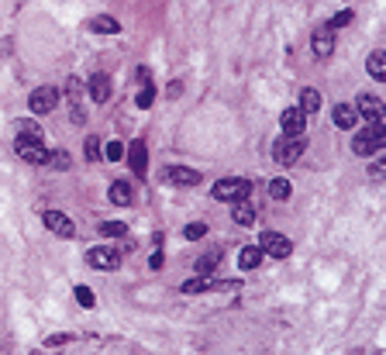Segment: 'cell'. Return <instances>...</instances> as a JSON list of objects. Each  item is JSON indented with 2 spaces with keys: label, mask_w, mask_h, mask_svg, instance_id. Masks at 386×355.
<instances>
[{
  "label": "cell",
  "mask_w": 386,
  "mask_h": 355,
  "mask_svg": "<svg viewBox=\"0 0 386 355\" xmlns=\"http://www.w3.org/2000/svg\"><path fill=\"white\" fill-rule=\"evenodd\" d=\"M386 145V128L383 124H366L355 138H352V152L355 156H376Z\"/></svg>",
  "instance_id": "6da1fadb"
},
{
  "label": "cell",
  "mask_w": 386,
  "mask_h": 355,
  "mask_svg": "<svg viewBox=\"0 0 386 355\" xmlns=\"http://www.w3.org/2000/svg\"><path fill=\"white\" fill-rule=\"evenodd\" d=\"M303 149H307V138H303V135H283V138L273 145V159H276L280 166H294V162L303 156Z\"/></svg>",
  "instance_id": "7a4b0ae2"
},
{
  "label": "cell",
  "mask_w": 386,
  "mask_h": 355,
  "mask_svg": "<svg viewBox=\"0 0 386 355\" xmlns=\"http://www.w3.org/2000/svg\"><path fill=\"white\" fill-rule=\"evenodd\" d=\"M214 200H231V203H238V200H249L252 194V180H242V176H231V180H221L214 183Z\"/></svg>",
  "instance_id": "3957f363"
},
{
  "label": "cell",
  "mask_w": 386,
  "mask_h": 355,
  "mask_svg": "<svg viewBox=\"0 0 386 355\" xmlns=\"http://www.w3.org/2000/svg\"><path fill=\"white\" fill-rule=\"evenodd\" d=\"M14 149H18V156L25 162H48V149L42 145V138H35V135H18Z\"/></svg>",
  "instance_id": "277c9868"
},
{
  "label": "cell",
  "mask_w": 386,
  "mask_h": 355,
  "mask_svg": "<svg viewBox=\"0 0 386 355\" xmlns=\"http://www.w3.org/2000/svg\"><path fill=\"white\" fill-rule=\"evenodd\" d=\"M259 248H262V255H273V259H287V255L294 252L290 238L280 235V232H262V241H259Z\"/></svg>",
  "instance_id": "5b68a950"
},
{
  "label": "cell",
  "mask_w": 386,
  "mask_h": 355,
  "mask_svg": "<svg viewBox=\"0 0 386 355\" xmlns=\"http://www.w3.org/2000/svg\"><path fill=\"white\" fill-rule=\"evenodd\" d=\"M86 262H90L93 269H100V273H111V269H118V266H121V255H118L114 248L97 245V248H90V252H86Z\"/></svg>",
  "instance_id": "8992f818"
},
{
  "label": "cell",
  "mask_w": 386,
  "mask_h": 355,
  "mask_svg": "<svg viewBox=\"0 0 386 355\" xmlns=\"http://www.w3.org/2000/svg\"><path fill=\"white\" fill-rule=\"evenodd\" d=\"M55 104H59V90H55V86H39V90L32 93V111H35V114L55 111Z\"/></svg>",
  "instance_id": "52a82bcc"
},
{
  "label": "cell",
  "mask_w": 386,
  "mask_h": 355,
  "mask_svg": "<svg viewBox=\"0 0 386 355\" xmlns=\"http://www.w3.org/2000/svg\"><path fill=\"white\" fill-rule=\"evenodd\" d=\"M359 114L369 121V124H383V104H380V97L359 93Z\"/></svg>",
  "instance_id": "ba28073f"
},
{
  "label": "cell",
  "mask_w": 386,
  "mask_h": 355,
  "mask_svg": "<svg viewBox=\"0 0 386 355\" xmlns=\"http://www.w3.org/2000/svg\"><path fill=\"white\" fill-rule=\"evenodd\" d=\"M45 228H48V232H55V235H62V238L76 235L73 221H69L66 214H59V210H45Z\"/></svg>",
  "instance_id": "9c48e42d"
},
{
  "label": "cell",
  "mask_w": 386,
  "mask_h": 355,
  "mask_svg": "<svg viewBox=\"0 0 386 355\" xmlns=\"http://www.w3.org/2000/svg\"><path fill=\"white\" fill-rule=\"evenodd\" d=\"M163 176H166L170 183H176V187H197V183H200V173H193V169H183V166H170Z\"/></svg>",
  "instance_id": "30bf717a"
},
{
  "label": "cell",
  "mask_w": 386,
  "mask_h": 355,
  "mask_svg": "<svg viewBox=\"0 0 386 355\" xmlns=\"http://www.w3.org/2000/svg\"><path fill=\"white\" fill-rule=\"evenodd\" d=\"M331 48H335V32L324 25V28H317V32H314V55H317V59H328V55H331Z\"/></svg>",
  "instance_id": "8fae6325"
},
{
  "label": "cell",
  "mask_w": 386,
  "mask_h": 355,
  "mask_svg": "<svg viewBox=\"0 0 386 355\" xmlns=\"http://www.w3.org/2000/svg\"><path fill=\"white\" fill-rule=\"evenodd\" d=\"M128 162H131V169H135L138 176H145V169H149V152H145V142H131V145H128Z\"/></svg>",
  "instance_id": "7c38bea8"
},
{
  "label": "cell",
  "mask_w": 386,
  "mask_h": 355,
  "mask_svg": "<svg viewBox=\"0 0 386 355\" xmlns=\"http://www.w3.org/2000/svg\"><path fill=\"white\" fill-rule=\"evenodd\" d=\"M90 97H93L97 104H104V100L111 97V76H107V73H93V76H90Z\"/></svg>",
  "instance_id": "4fadbf2b"
},
{
  "label": "cell",
  "mask_w": 386,
  "mask_h": 355,
  "mask_svg": "<svg viewBox=\"0 0 386 355\" xmlns=\"http://www.w3.org/2000/svg\"><path fill=\"white\" fill-rule=\"evenodd\" d=\"M283 135H303V111L301 107L283 111Z\"/></svg>",
  "instance_id": "5bb4252c"
},
{
  "label": "cell",
  "mask_w": 386,
  "mask_h": 355,
  "mask_svg": "<svg viewBox=\"0 0 386 355\" xmlns=\"http://www.w3.org/2000/svg\"><path fill=\"white\" fill-rule=\"evenodd\" d=\"M131 197H135V194H131V183H128V180H114V183H111V200H114L118 207H128Z\"/></svg>",
  "instance_id": "9a60e30c"
},
{
  "label": "cell",
  "mask_w": 386,
  "mask_h": 355,
  "mask_svg": "<svg viewBox=\"0 0 386 355\" xmlns=\"http://www.w3.org/2000/svg\"><path fill=\"white\" fill-rule=\"evenodd\" d=\"M238 266H242V269H259V266H262V248H259V245L242 248V252H238Z\"/></svg>",
  "instance_id": "2e32d148"
},
{
  "label": "cell",
  "mask_w": 386,
  "mask_h": 355,
  "mask_svg": "<svg viewBox=\"0 0 386 355\" xmlns=\"http://www.w3.org/2000/svg\"><path fill=\"white\" fill-rule=\"evenodd\" d=\"M369 76H373V79H386V52H383V48H376V52L369 55Z\"/></svg>",
  "instance_id": "e0dca14e"
},
{
  "label": "cell",
  "mask_w": 386,
  "mask_h": 355,
  "mask_svg": "<svg viewBox=\"0 0 386 355\" xmlns=\"http://www.w3.org/2000/svg\"><path fill=\"white\" fill-rule=\"evenodd\" d=\"M335 124H338V128H345V131H348V128H355V107L338 104V107H335Z\"/></svg>",
  "instance_id": "ac0fdd59"
},
{
  "label": "cell",
  "mask_w": 386,
  "mask_h": 355,
  "mask_svg": "<svg viewBox=\"0 0 386 355\" xmlns=\"http://www.w3.org/2000/svg\"><path fill=\"white\" fill-rule=\"evenodd\" d=\"M317 107H321V93L307 86V90L301 93V111H303V114H314Z\"/></svg>",
  "instance_id": "d6986e66"
},
{
  "label": "cell",
  "mask_w": 386,
  "mask_h": 355,
  "mask_svg": "<svg viewBox=\"0 0 386 355\" xmlns=\"http://www.w3.org/2000/svg\"><path fill=\"white\" fill-rule=\"evenodd\" d=\"M183 290H186V293H204V290H221V286L211 283V279L197 276V279H186V283H183Z\"/></svg>",
  "instance_id": "ffe728a7"
},
{
  "label": "cell",
  "mask_w": 386,
  "mask_h": 355,
  "mask_svg": "<svg viewBox=\"0 0 386 355\" xmlns=\"http://www.w3.org/2000/svg\"><path fill=\"white\" fill-rule=\"evenodd\" d=\"M90 28H93V32H107V35H118V32H121V25H118L114 18H93Z\"/></svg>",
  "instance_id": "44dd1931"
},
{
  "label": "cell",
  "mask_w": 386,
  "mask_h": 355,
  "mask_svg": "<svg viewBox=\"0 0 386 355\" xmlns=\"http://www.w3.org/2000/svg\"><path fill=\"white\" fill-rule=\"evenodd\" d=\"M256 221V210L245 203V200H238V207H235V225H252Z\"/></svg>",
  "instance_id": "7402d4cb"
},
{
  "label": "cell",
  "mask_w": 386,
  "mask_h": 355,
  "mask_svg": "<svg viewBox=\"0 0 386 355\" xmlns=\"http://www.w3.org/2000/svg\"><path fill=\"white\" fill-rule=\"evenodd\" d=\"M269 197L287 200L290 197V183H287V180H273V183H269Z\"/></svg>",
  "instance_id": "603a6c76"
},
{
  "label": "cell",
  "mask_w": 386,
  "mask_h": 355,
  "mask_svg": "<svg viewBox=\"0 0 386 355\" xmlns=\"http://www.w3.org/2000/svg\"><path fill=\"white\" fill-rule=\"evenodd\" d=\"M125 232H128V228H125L121 221H104V225H100V235H111V238H118V235H125Z\"/></svg>",
  "instance_id": "cb8c5ba5"
},
{
  "label": "cell",
  "mask_w": 386,
  "mask_h": 355,
  "mask_svg": "<svg viewBox=\"0 0 386 355\" xmlns=\"http://www.w3.org/2000/svg\"><path fill=\"white\" fill-rule=\"evenodd\" d=\"M204 232H207V225H200V221H197V225H186V228H183V235L190 238V241H197V238H204Z\"/></svg>",
  "instance_id": "d4e9b609"
},
{
  "label": "cell",
  "mask_w": 386,
  "mask_h": 355,
  "mask_svg": "<svg viewBox=\"0 0 386 355\" xmlns=\"http://www.w3.org/2000/svg\"><path fill=\"white\" fill-rule=\"evenodd\" d=\"M104 156L111 159V162H118V159L125 156V145H121V142H111V145H107V152H104Z\"/></svg>",
  "instance_id": "484cf974"
},
{
  "label": "cell",
  "mask_w": 386,
  "mask_h": 355,
  "mask_svg": "<svg viewBox=\"0 0 386 355\" xmlns=\"http://www.w3.org/2000/svg\"><path fill=\"white\" fill-rule=\"evenodd\" d=\"M76 300H80L83 307H93V293H90V286H76Z\"/></svg>",
  "instance_id": "4316f807"
},
{
  "label": "cell",
  "mask_w": 386,
  "mask_h": 355,
  "mask_svg": "<svg viewBox=\"0 0 386 355\" xmlns=\"http://www.w3.org/2000/svg\"><path fill=\"white\" fill-rule=\"evenodd\" d=\"M348 21H352V11H342V14H338V18H335V21H331V25H328V28H331V32H335V28H345V25H348Z\"/></svg>",
  "instance_id": "83f0119b"
},
{
  "label": "cell",
  "mask_w": 386,
  "mask_h": 355,
  "mask_svg": "<svg viewBox=\"0 0 386 355\" xmlns=\"http://www.w3.org/2000/svg\"><path fill=\"white\" fill-rule=\"evenodd\" d=\"M138 107H152V86H145V90L138 93Z\"/></svg>",
  "instance_id": "f1b7e54d"
},
{
  "label": "cell",
  "mask_w": 386,
  "mask_h": 355,
  "mask_svg": "<svg viewBox=\"0 0 386 355\" xmlns=\"http://www.w3.org/2000/svg\"><path fill=\"white\" fill-rule=\"evenodd\" d=\"M97 149H100V142H97V138H86V156L100 159V152H97Z\"/></svg>",
  "instance_id": "f546056e"
},
{
  "label": "cell",
  "mask_w": 386,
  "mask_h": 355,
  "mask_svg": "<svg viewBox=\"0 0 386 355\" xmlns=\"http://www.w3.org/2000/svg\"><path fill=\"white\" fill-rule=\"evenodd\" d=\"M52 159V162H55V166H59V169H66V166H69V156H66V152H62V149H59V152H55V156H48Z\"/></svg>",
  "instance_id": "4dcf8cb0"
},
{
  "label": "cell",
  "mask_w": 386,
  "mask_h": 355,
  "mask_svg": "<svg viewBox=\"0 0 386 355\" xmlns=\"http://www.w3.org/2000/svg\"><path fill=\"white\" fill-rule=\"evenodd\" d=\"M197 269H200V273H211V269H214V255H204Z\"/></svg>",
  "instance_id": "1f68e13d"
}]
</instances>
